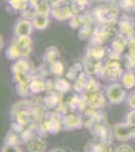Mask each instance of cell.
<instances>
[{"label": "cell", "mask_w": 135, "mask_h": 152, "mask_svg": "<svg viewBox=\"0 0 135 152\" xmlns=\"http://www.w3.org/2000/svg\"><path fill=\"white\" fill-rule=\"evenodd\" d=\"M17 31H19V33H20L22 36L27 35V34L29 33V24L26 23H21L20 24H19Z\"/></svg>", "instance_id": "6da1fadb"}, {"label": "cell", "mask_w": 135, "mask_h": 152, "mask_svg": "<svg viewBox=\"0 0 135 152\" xmlns=\"http://www.w3.org/2000/svg\"><path fill=\"white\" fill-rule=\"evenodd\" d=\"M122 150H128V151H131L132 149L130 148V147H128V146H122V147H120L119 151H122Z\"/></svg>", "instance_id": "3957f363"}, {"label": "cell", "mask_w": 135, "mask_h": 152, "mask_svg": "<svg viewBox=\"0 0 135 152\" xmlns=\"http://www.w3.org/2000/svg\"><path fill=\"white\" fill-rule=\"evenodd\" d=\"M30 149L31 150H43V143H41V142H40V143H38V142H33V144L30 146Z\"/></svg>", "instance_id": "7a4b0ae2"}]
</instances>
